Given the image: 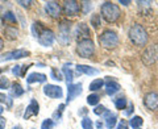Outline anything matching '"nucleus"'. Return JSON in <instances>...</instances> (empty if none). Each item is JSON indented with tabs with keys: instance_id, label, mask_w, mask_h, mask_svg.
<instances>
[{
	"instance_id": "f257e3e1",
	"label": "nucleus",
	"mask_w": 158,
	"mask_h": 129,
	"mask_svg": "<svg viewBox=\"0 0 158 129\" xmlns=\"http://www.w3.org/2000/svg\"><path fill=\"white\" fill-rule=\"evenodd\" d=\"M129 38L136 46H145L149 37H148V33L144 27L140 25V24H135L129 29Z\"/></svg>"
},
{
	"instance_id": "f03ea898",
	"label": "nucleus",
	"mask_w": 158,
	"mask_h": 129,
	"mask_svg": "<svg viewBox=\"0 0 158 129\" xmlns=\"http://www.w3.org/2000/svg\"><path fill=\"white\" fill-rule=\"evenodd\" d=\"M120 8L117 4H113L111 2H106L102 6V16L104 17L108 23H115L120 17Z\"/></svg>"
},
{
	"instance_id": "7ed1b4c3",
	"label": "nucleus",
	"mask_w": 158,
	"mask_h": 129,
	"mask_svg": "<svg viewBox=\"0 0 158 129\" xmlns=\"http://www.w3.org/2000/svg\"><path fill=\"white\" fill-rule=\"evenodd\" d=\"M99 42H100V45L103 48L113 49L115 46H117V44H118V36L116 34V32H113V31H106L99 37Z\"/></svg>"
},
{
	"instance_id": "20e7f679",
	"label": "nucleus",
	"mask_w": 158,
	"mask_h": 129,
	"mask_svg": "<svg viewBox=\"0 0 158 129\" xmlns=\"http://www.w3.org/2000/svg\"><path fill=\"white\" fill-rule=\"evenodd\" d=\"M77 52L82 58H90L94 54V52H95V46H94L92 40H90V38L81 40V41L78 42Z\"/></svg>"
},
{
	"instance_id": "39448f33",
	"label": "nucleus",
	"mask_w": 158,
	"mask_h": 129,
	"mask_svg": "<svg viewBox=\"0 0 158 129\" xmlns=\"http://www.w3.org/2000/svg\"><path fill=\"white\" fill-rule=\"evenodd\" d=\"M157 61H158V44L148 46L145 52L142 53V62L148 64V66L156 63Z\"/></svg>"
},
{
	"instance_id": "423d86ee",
	"label": "nucleus",
	"mask_w": 158,
	"mask_h": 129,
	"mask_svg": "<svg viewBox=\"0 0 158 129\" xmlns=\"http://www.w3.org/2000/svg\"><path fill=\"white\" fill-rule=\"evenodd\" d=\"M54 40H56V37H54V33L50 31V29H44L42 33L38 36L40 44H41L42 46H46V48L53 45Z\"/></svg>"
},
{
	"instance_id": "0eeeda50",
	"label": "nucleus",
	"mask_w": 158,
	"mask_h": 129,
	"mask_svg": "<svg viewBox=\"0 0 158 129\" xmlns=\"http://www.w3.org/2000/svg\"><path fill=\"white\" fill-rule=\"evenodd\" d=\"M44 94L52 99H61L63 95V91L59 86H54V84H46L44 87Z\"/></svg>"
},
{
	"instance_id": "6e6552de",
	"label": "nucleus",
	"mask_w": 158,
	"mask_h": 129,
	"mask_svg": "<svg viewBox=\"0 0 158 129\" xmlns=\"http://www.w3.org/2000/svg\"><path fill=\"white\" fill-rule=\"evenodd\" d=\"M28 56H29V52L24 50V49H19V50H13V52L6 53L4 56H2L0 61L4 62V61H11V59H20V58L28 57Z\"/></svg>"
},
{
	"instance_id": "1a4fd4ad",
	"label": "nucleus",
	"mask_w": 158,
	"mask_h": 129,
	"mask_svg": "<svg viewBox=\"0 0 158 129\" xmlns=\"http://www.w3.org/2000/svg\"><path fill=\"white\" fill-rule=\"evenodd\" d=\"M144 104L148 110L156 111L158 108V94H156V92L146 94L145 98H144Z\"/></svg>"
},
{
	"instance_id": "9d476101",
	"label": "nucleus",
	"mask_w": 158,
	"mask_h": 129,
	"mask_svg": "<svg viewBox=\"0 0 158 129\" xmlns=\"http://www.w3.org/2000/svg\"><path fill=\"white\" fill-rule=\"evenodd\" d=\"M79 9H81V4L78 2H65L63 4V12L67 16H75L79 13Z\"/></svg>"
},
{
	"instance_id": "9b49d317",
	"label": "nucleus",
	"mask_w": 158,
	"mask_h": 129,
	"mask_svg": "<svg viewBox=\"0 0 158 129\" xmlns=\"http://www.w3.org/2000/svg\"><path fill=\"white\" fill-rule=\"evenodd\" d=\"M82 94V83H75V84H69L67 88V102L74 100L77 96Z\"/></svg>"
},
{
	"instance_id": "f8f14e48",
	"label": "nucleus",
	"mask_w": 158,
	"mask_h": 129,
	"mask_svg": "<svg viewBox=\"0 0 158 129\" xmlns=\"http://www.w3.org/2000/svg\"><path fill=\"white\" fill-rule=\"evenodd\" d=\"M45 9H46V12L54 19L61 16V7H59V4L56 3V2H46L45 3Z\"/></svg>"
},
{
	"instance_id": "ddd939ff",
	"label": "nucleus",
	"mask_w": 158,
	"mask_h": 129,
	"mask_svg": "<svg viewBox=\"0 0 158 129\" xmlns=\"http://www.w3.org/2000/svg\"><path fill=\"white\" fill-rule=\"evenodd\" d=\"M38 110H40V106H38L37 100L32 99L31 103H29V106L27 107L25 112H24V119H25V120H28V119L32 117V116H37V115H38Z\"/></svg>"
},
{
	"instance_id": "4468645a",
	"label": "nucleus",
	"mask_w": 158,
	"mask_h": 129,
	"mask_svg": "<svg viewBox=\"0 0 158 129\" xmlns=\"http://www.w3.org/2000/svg\"><path fill=\"white\" fill-rule=\"evenodd\" d=\"M77 71L78 73H83V74H86V75H90V77L98 75V74L100 73L98 69L91 67V66H87V64H78V66H77Z\"/></svg>"
},
{
	"instance_id": "2eb2a0df",
	"label": "nucleus",
	"mask_w": 158,
	"mask_h": 129,
	"mask_svg": "<svg viewBox=\"0 0 158 129\" xmlns=\"http://www.w3.org/2000/svg\"><path fill=\"white\" fill-rule=\"evenodd\" d=\"M118 90H120V84H118L117 82L115 81H111V79H108L107 83H106V92L108 94V95H115L116 92H118Z\"/></svg>"
},
{
	"instance_id": "dca6fc26",
	"label": "nucleus",
	"mask_w": 158,
	"mask_h": 129,
	"mask_svg": "<svg viewBox=\"0 0 158 129\" xmlns=\"http://www.w3.org/2000/svg\"><path fill=\"white\" fill-rule=\"evenodd\" d=\"M46 81V75H44V74H40V73H32L29 74V75L27 77V82L31 84V83H34V82H45Z\"/></svg>"
},
{
	"instance_id": "f3484780",
	"label": "nucleus",
	"mask_w": 158,
	"mask_h": 129,
	"mask_svg": "<svg viewBox=\"0 0 158 129\" xmlns=\"http://www.w3.org/2000/svg\"><path fill=\"white\" fill-rule=\"evenodd\" d=\"M106 127L108 129H112L113 127H115V124L117 121V116L115 115V113H111L110 111H106Z\"/></svg>"
},
{
	"instance_id": "a211bd4d",
	"label": "nucleus",
	"mask_w": 158,
	"mask_h": 129,
	"mask_svg": "<svg viewBox=\"0 0 158 129\" xmlns=\"http://www.w3.org/2000/svg\"><path fill=\"white\" fill-rule=\"evenodd\" d=\"M11 96H13V98H19V96H21L23 94H24V88L20 86L19 83H13L12 84V87H11Z\"/></svg>"
},
{
	"instance_id": "6ab92c4d",
	"label": "nucleus",
	"mask_w": 158,
	"mask_h": 129,
	"mask_svg": "<svg viewBox=\"0 0 158 129\" xmlns=\"http://www.w3.org/2000/svg\"><path fill=\"white\" fill-rule=\"evenodd\" d=\"M62 71H63V74H65V78H66V83H67V86H69V84H71L74 75H73V71L70 70V64L66 63L65 66L62 67Z\"/></svg>"
},
{
	"instance_id": "aec40b11",
	"label": "nucleus",
	"mask_w": 158,
	"mask_h": 129,
	"mask_svg": "<svg viewBox=\"0 0 158 129\" xmlns=\"http://www.w3.org/2000/svg\"><path fill=\"white\" fill-rule=\"evenodd\" d=\"M104 86V81L103 79H95L94 82H91L90 84V91H98Z\"/></svg>"
},
{
	"instance_id": "412c9836",
	"label": "nucleus",
	"mask_w": 158,
	"mask_h": 129,
	"mask_svg": "<svg viewBox=\"0 0 158 129\" xmlns=\"http://www.w3.org/2000/svg\"><path fill=\"white\" fill-rule=\"evenodd\" d=\"M4 33H6V36L9 38V40H15V38H16L17 37V29L16 28H15V27H7L6 28V32H4Z\"/></svg>"
},
{
	"instance_id": "4be33fe9",
	"label": "nucleus",
	"mask_w": 158,
	"mask_h": 129,
	"mask_svg": "<svg viewBox=\"0 0 158 129\" xmlns=\"http://www.w3.org/2000/svg\"><path fill=\"white\" fill-rule=\"evenodd\" d=\"M142 123H144V120H142L140 116H135V117H132V119H131L129 125H131L132 128H135V129H138V128L142 125Z\"/></svg>"
},
{
	"instance_id": "5701e85b",
	"label": "nucleus",
	"mask_w": 158,
	"mask_h": 129,
	"mask_svg": "<svg viewBox=\"0 0 158 129\" xmlns=\"http://www.w3.org/2000/svg\"><path fill=\"white\" fill-rule=\"evenodd\" d=\"M115 106L117 110H124L125 106H127V99L124 96H120V98H117L116 100H115Z\"/></svg>"
},
{
	"instance_id": "b1692460",
	"label": "nucleus",
	"mask_w": 158,
	"mask_h": 129,
	"mask_svg": "<svg viewBox=\"0 0 158 129\" xmlns=\"http://www.w3.org/2000/svg\"><path fill=\"white\" fill-rule=\"evenodd\" d=\"M90 21H91V25L94 28H99V27H100V24H102L100 15H92L91 19H90Z\"/></svg>"
},
{
	"instance_id": "393cba45",
	"label": "nucleus",
	"mask_w": 158,
	"mask_h": 129,
	"mask_svg": "<svg viewBox=\"0 0 158 129\" xmlns=\"http://www.w3.org/2000/svg\"><path fill=\"white\" fill-rule=\"evenodd\" d=\"M99 99H100V96H99L98 94H92V95H88L87 103L90 104V106H96V104L99 103Z\"/></svg>"
},
{
	"instance_id": "a878e982",
	"label": "nucleus",
	"mask_w": 158,
	"mask_h": 129,
	"mask_svg": "<svg viewBox=\"0 0 158 129\" xmlns=\"http://www.w3.org/2000/svg\"><path fill=\"white\" fill-rule=\"evenodd\" d=\"M82 127L83 129H94V124L91 121V119H88V117H85L82 120Z\"/></svg>"
},
{
	"instance_id": "bb28decb",
	"label": "nucleus",
	"mask_w": 158,
	"mask_h": 129,
	"mask_svg": "<svg viewBox=\"0 0 158 129\" xmlns=\"http://www.w3.org/2000/svg\"><path fill=\"white\" fill-rule=\"evenodd\" d=\"M54 128V121L50 119H46L44 120V123L41 124V129H53Z\"/></svg>"
},
{
	"instance_id": "cd10ccee",
	"label": "nucleus",
	"mask_w": 158,
	"mask_h": 129,
	"mask_svg": "<svg viewBox=\"0 0 158 129\" xmlns=\"http://www.w3.org/2000/svg\"><path fill=\"white\" fill-rule=\"evenodd\" d=\"M3 19H4V21H9V23H12V24L16 23V17H15V15L12 12H7L3 16Z\"/></svg>"
},
{
	"instance_id": "c85d7f7f",
	"label": "nucleus",
	"mask_w": 158,
	"mask_h": 129,
	"mask_svg": "<svg viewBox=\"0 0 158 129\" xmlns=\"http://www.w3.org/2000/svg\"><path fill=\"white\" fill-rule=\"evenodd\" d=\"M106 107L104 106H96L95 110H94V113L95 115H103V113H106Z\"/></svg>"
},
{
	"instance_id": "c756f323",
	"label": "nucleus",
	"mask_w": 158,
	"mask_h": 129,
	"mask_svg": "<svg viewBox=\"0 0 158 129\" xmlns=\"http://www.w3.org/2000/svg\"><path fill=\"white\" fill-rule=\"evenodd\" d=\"M9 87V81L7 78H0V88L2 90H6V88Z\"/></svg>"
},
{
	"instance_id": "7c9ffc66",
	"label": "nucleus",
	"mask_w": 158,
	"mask_h": 129,
	"mask_svg": "<svg viewBox=\"0 0 158 129\" xmlns=\"http://www.w3.org/2000/svg\"><path fill=\"white\" fill-rule=\"evenodd\" d=\"M78 29L79 31H82L83 33H85V36H90V31H88V28H87V25L86 24H79V27H78Z\"/></svg>"
},
{
	"instance_id": "2f4dec72",
	"label": "nucleus",
	"mask_w": 158,
	"mask_h": 129,
	"mask_svg": "<svg viewBox=\"0 0 158 129\" xmlns=\"http://www.w3.org/2000/svg\"><path fill=\"white\" fill-rule=\"evenodd\" d=\"M63 108H65V104H61V106H59V108H58V111H56L54 112V119H59L61 117V113H62V111H63Z\"/></svg>"
},
{
	"instance_id": "473e14b6",
	"label": "nucleus",
	"mask_w": 158,
	"mask_h": 129,
	"mask_svg": "<svg viewBox=\"0 0 158 129\" xmlns=\"http://www.w3.org/2000/svg\"><path fill=\"white\" fill-rule=\"evenodd\" d=\"M82 6L85 7V9H83V13H87V12L91 9V7H92L90 2H83V3H82Z\"/></svg>"
},
{
	"instance_id": "72a5a7b5",
	"label": "nucleus",
	"mask_w": 158,
	"mask_h": 129,
	"mask_svg": "<svg viewBox=\"0 0 158 129\" xmlns=\"http://www.w3.org/2000/svg\"><path fill=\"white\" fill-rule=\"evenodd\" d=\"M116 129H128V123L125 120H121L120 123H118V125Z\"/></svg>"
},
{
	"instance_id": "f704fd0d",
	"label": "nucleus",
	"mask_w": 158,
	"mask_h": 129,
	"mask_svg": "<svg viewBox=\"0 0 158 129\" xmlns=\"http://www.w3.org/2000/svg\"><path fill=\"white\" fill-rule=\"evenodd\" d=\"M20 67H21V66H15L12 69V73L15 74V75H19V74H21V73H20Z\"/></svg>"
},
{
	"instance_id": "c9c22d12",
	"label": "nucleus",
	"mask_w": 158,
	"mask_h": 129,
	"mask_svg": "<svg viewBox=\"0 0 158 129\" xmlns=\"http://www.w3.org/2000/svg\"><path fill=\"white\" fill-rule=\"evenodd\" d=\"M6 128V119L0 116V129H4Z\"/></svg>"
},
{
	"instance_id": "e433bc0d",
	"label": "nucleus",
	"mask_w": 158,
	"mask_h": 129,
	"mask_svg": "<svg viewBox=\"0 0 158 129\" xmlns=\"http://www.w3.org/2000/svg\"><path fill=\"white\" fill-rule=\"evenodd\" d=\"M52 77H53V79H56V81H61V77H59V74H58V75H57V74H56V71H54V70H52Z\"/></svg>"
},
{
	"instance_id": "4c0bfd02",
	"label": "nucleus",
	"mask_w": 158,
	"mask_h": 129,
	"mask_svg": "<svg viewBox=\"0 0 158 129\" xmlns=\"http://www.w3.org/2000/svg\"><path fill=\"white\" fill-rule=\"evenodd\" d=\"M7 100H8V98L4 94H0V103H6Z\"/></svg>"
},
{
	"instance_id": "58836bf2",
	"label": "nucleus",
	"mask_w": 158,
	"mask_h": 129,
	"mask_svg": "<svg viewBox=\"0 0 158 129\" xmlns=\"http://www.w3.org/2000/svg\"><path fill=\"white\" fill-rule=\"evenodd\" d=\"M133 111H135V110H133V104H129V107H128V111L125 113H127V115H131Z\"/></svg>"
},
{
	"instance_id": "ea45409f",
	"label": "nucleus",
	"mask_w": 158,
	"mask_h": 129,
	"mask_svg": "<svg viewBox=\"0 0 158 129\" xmlns=\"http://www.w3.org/2000/svg\"><path fill=\"white\" fill-rule=\"evenodd\" d=\"M19 4H21V6H24V7H28L29 4H32V2H23V0H20Z\"/></svg>"
},
{
	"instance_id": "a19ab883",
	"label": "nucleus",
	"mask_w": 158,
	"mask_h": 129,
	"mask_svg": "<svg viewBox=\"0 0 158 129\" xmlns=\"http://www.w3.org/2000/svg\"><path fill=\"white\" fill-rule=\"evenodd\" d=\"M120 4H123V6H128V4H131V2L129 0H123V2L120 0Z\"/></svg>"
},
{
	"instance_id": "79ce46f5",
	"label": "nucleus",
	"mask_w": 158,
	"mask_h": 129,
	"mask_svg": "<svg viewBox=\"0 0 158 129\" xmlns=\"http://www.w3.org/2000/svg\"><path fill=\"white\" fill-rule=\"evenodd\" d=\"M3 48H4V41L0 38V50H3Z\"/></svg>"
},
{
	"instance_id": "37998d69",
	"label": "nucleus",
	"mask_w": 158,
	"mask_h": 129,
	"mask_svg": "<svg viewBox=\"0 0 158 129\" xmlns=\"http://www.w3.org/2000/svg\"><path fill=\"white\" fill-rule=\"evenodd\" d=\"M96 127H98V129H102V128H103V124H102L100 121H98V123H96Z\"/></svg>"
},
{
	"instance_id": "c03bdc74",
	"label": "nucleus",
	"mask_w": 158,
	"mask_h": 129,
	"mask_svg": "<svg viewBox=\"0 0 158 129\" xmlns=\"http://www.w3.org/2000/svg\"><path fill=\"white\" fill-rule=\"evenodd\" d=\"M12 129H21V127H20V125H16V127H13Z\"/></svg>"
},
{
	"instance_id": "a18cd8bd",
	"label": "nucleus",
	"mask_w": 158,
	"mask_h": 129,
	"mask_svg": "<svg viewBox=\"0 0 158 129\" xmlns=\"http://www.w3.org/2000/svg\"><path fill=\"white\" fill-rule=\"evenodd\" d=\"M3 111H4V108H3L2 106H0V115H2V113H3Z\"/></svg>"
},
{
	"instance_id": "49530a36",
	"label": "nucleus",
	"mask_w": 158,
	"mask_h": 129,
	"mask_svg": "<svg viewBox=\"0 0 158 129\" xmlns=\"http://www.w3.org/2000/svg\"><path fill=\"white\" fill-rule=\"evenodd\" d=\"M0 74H2V70H0Z\"/></svg>"
},
{
	"instance_id": "de8ad7c7",
	"label": "nucleus",
	"mask_w": 158,
	"mask_h": 129,
	"mask_svg": "<svg viewBox=\"0 0 158 129\" xmlns=\"http://www.w3.org/2000/svg\"><path fill=\"white\" fill-rule=\"evenodd\" d=\"M138 129H140V128H138Z\"/></svg>"
}]
</instances>
